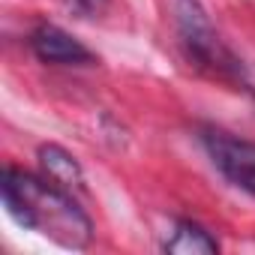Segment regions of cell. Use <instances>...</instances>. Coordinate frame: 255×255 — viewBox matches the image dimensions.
Masks as SVG:
<instances>
[{
    "instance_id": "obj_6",
    "label": "cell",
    "mask_w": 255,
    "mask_h": 255,
    "mask_svg": "<svg viewBox=\"0 0 255 255\" xmlns=\"http://www.w3.org/2000/svg\"><path fill=\"white\" fill-rule=\"evenodd\" d=\"M39 165H42L45 177H48L51 183L63 186L66 192H69L72 186H75V189L84 186L81 165L75 162V156H69V153H66L63 147H57V144H45V147H39Z\"/></svg>"
},
{
    "instance_id": "obj_4",
    "label": "cell",
    "mask_w": 255,
    "mask_h": 255,
    "mask_svg": "<svg viewBox=\"0 0 255 255\" xmlns=\"http://www.w3.org/2000/svg\"><path fill=\"white\" fill-rule=\"evenodd\" d=\"M30 48L42 63L51 66H84L93 63V54L63 27L57 24H39L30 36Z\"/></svg>"
},
{
    "instance_id": "obj_5",
    "label": "cell",
    "mask_w": 255,
    "mask_h": 255,
    "mask_svg": "<svg viewBox=\"0 0 255 255\" xmlns=\"http://www.w3.org/2000/svg\"><path fill=\"white\" fill-rule=\"evenodd\" d=\"M162 249L174 252V255H216L219 243L201 225H195L189 219H180V222H174L171 234H165Z\"/></svg>"
},
{
    "instance_id": "obj_2",
    "label": "cell",
    "mask_w": 255,
    "mask_h": 255,
    "mask_svg": "<svg viewBox=\"0 0 255 255\" xmlns=\"http://www.w3.org/2000/svg\"><path fill=\"white\" fill-rule=\"evenodd\" d=\"M174 15H177V30L180 39L189 51V57L198 60V66H210L213 72L225 75L234 66V57L228 54V48L222 45L219 33L213 30L207 12L201 9L198 0H174Z\"/></svg>"
},
{
    "instance_id": "obj_3",
    "label": "cell",
    "mask_w": 255,
    "mask_h": 255,
    "mask_svg": "<svg viewBox=\"0 0 255 255\" xmlns=\"http://www.w3.org/2000/svg\"><path fill=\"white\" fill-rule=\"evenodd\" d=\"M210 162L243 192L255 195V144L234 138L222 129H207L201 135Z\"/></svg>"
},
{
    "instance_id": "obj_7",
    "label": "cell",
    "mask_w": 255,
    "mask_h": 255,
    "mask_svg": "<svg viewBox=\"0 0 255 255\" xmlns=\"http://www.w3.org/2000/svg\"><path fill=\"white\" fill-rule=\"evenodd\" d=\"M63 3H66L75 15H81V18H96V15L105 12V3H108V0H63Z\"/></svg>"
},
{
    "instance_id": "obj_1",
    "label": "cell",
    "mask_w": 255,
    "mask_h": 255,
    "mask_svg": "<svg viewBox=\"0 0 255 255\" xmlns=\"http://www.w3.org/2000/svg\"><path fill=\"white\" fill-rule=\"evenodd\" d=\"M0 189H3L6 210L18 225L39 231L63 249H84L90 243L93 225L87 213L72 201V195L63 186L51 183L48 177H36L6 165Z\"/></svg>"
}]
</instances>
